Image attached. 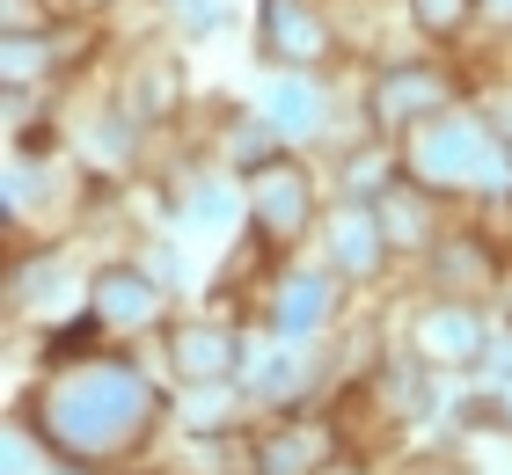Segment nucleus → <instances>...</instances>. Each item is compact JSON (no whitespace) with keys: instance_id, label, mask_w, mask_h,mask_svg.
<instances>
[{"instance_id":"obj_1","label":"nucleus","mask_w":512,"mask_h":475,"mask_svg":"<svg viewBox=\"0 0 512 475\" xmlns=\"http://www.w3.org/2000/svg\"><path fill=\"white\" fill-rule=\"evenodd\" d=\"M30 424L52 454H66L74 468H96V461H118L147 439L154 388L139 380L132 359H74L37 388Z\"/></svg>"},{"instance_id":"obj_2","label":"nucleus","mask_w":512,"mask_h":475,"mask_svg":"<svg viewBox=\"0 0 512 475\" xmlns=\"http://www.w3.org/2000/svg\"><path fill=\"white\" fill-rule=\"evenodd\" d=\"M403 169H410V183H425L432 198H447V190L512 198V139L491 132L469 110H461V117L447 110V117H432V125L403 132Z\"/></svg>"},{"instance_id":"obj_3","label":"nucleus","mask_w":512,"mask_h":475,"mask_svg":"<svg viewBox=\"0 0 512 475\" xmlns=\"http://www.w3.org/2000/svg\"><path fill=\"white\" fill-rule=\"evenodd\" d=\"M454 95H461V81L447 74V66L403 59V66H388V74L374 81L366 110H374V125H381V132H417V125H432V117H447V110H454Z\"/></svg>"},{"instance_id":"obj_4","label":"nucleus","mask_w":512,"mask_h":475,"mask_svg":"<svg viewBox=\"0 0 512 475\" xmlns=\"http://www.w3.org/2000/svg\"><path fill=\"white\" fill-rule=\"evenodd\" d=\"M249 220L264 242H300L315 227V183L300 161H264L249 169Z\"/></svg>"},{"instance_id":"obj_5","label":"nucleus","mask_w":512,"mask_h":475,"mask_svg":"<svg viewBox=\"0 0 512 475\" xmlns=\"http://www.w3.org/2000/svg\"><path fill=\"white\" fill-rule=\"evenodd\" d=\"M410 359H417V366H469V359H483V322H476V307L432 300L425 315L410 322Z\"/></svg>"},{"instance_id":"obj_6","label":"nucleus","mask_w":512,"mask_h":475,"mask_svg":"<svg viewBox=\"0 0 512 475\" xmlns=\"http://www.w3.org/2000/svg\"><path fill=\"white\" fill-rule=\"evenodd\" d=\"M337 461V424L322 417H286L256 439V475H322Z\"/></svg>"},{"instance_id":"obj_7","label":"nucleus","mask_w":512,"mask_h":475,"mask_svg":"<svg viewBox=\"0 0 512 475\" xmlns=\"http://www.w3.org/2000/svg\"><path fill=\"white\" fill-rule=\"evenodd\" d=\"M242 366V344L227 322H183L169 329V373L191 380V388H213V380H227Z\"/></svg>"},{"instance_id":"obj_8","label":"nucleus","mask_w":512,"mask_h":475,"mask_svg":"<svg viewBox=\"0 0 512 475\" xmlns=\"http://www.w3.org/2000/svg\"><path fill=\"white\" fill-rule=\"evenodd\" d=\"M330 52V22L308 0H264V59L278 66H308Z\"/></svg>"},{"instance_id":"obj_9","label":"nucleus","mask_w":512,"mask_h":475,"mask_svg":"<svg viewBox=\"0 0 512 475\" xmlns=\"http://www.w3.org/2000/svg\"><path fill=\"white\" fill-rule=\"evenodd\" d=\"M161 307H169V300H161V285L147 271H132V264H118V271L96 278V322L103 329H154Z\"/></svg>"},{"instance_id":"obj_10","label":"nucleus","mask_w":512,"mask_h":475,"mask_svg":"<svg viewBox=\"0 0 512 475\" xmlns=\"http://www.w3.org/2000/svg\"><path fill=\"white\" fill-rule=\"evenodd\" d=\"M381 256H388V227H381V212H366V205L337 212V227H330V264H337L344 278H374V271H381Z\"/></svg>"},{"instance_id":"obj_11","label":"nucleus","mask_w":512,"mask_h":475,"mask_svg":"<svg viewBox=\"0 0 512 475\" xmlns=\"http://www.w3.org/2000/svg\"><path fill=\"white\" fill-rule=\"evenodd\" d=\"M432 271H439V285H461V293H491L498 285V249L483 242V234H439L432 242Z\"/></svg>"},{"instance_id":"obj_12","label":"nucleus","mask_w":512,"mask_h":475,"mask_svg":"<svg viewBox=\"0 0 512 475\" xmlns=\"http://www.w3.org/2000/svg\"><path fill=\"white\" fill-rule=\"evenodd\" d=\"M271 293H278L271 300V329H278V337H308V329L337 307V293H330L322 271H293V278H278Z\"/></svg>"},{"instance_id":"obj_13","label":"nucleus","mask_w":512,"mask_h":475,"mask_svg":"<svg viewBox=\"0 0 512 475\" xmlns=\"http://www.w3.org/2000/svg\"><path fill=\"white\" fill-rule=\"evenodd\" d=\"M381 227H388V249H432L439 242V220H432V190L425 183H395L381 190Z\"/></svg>"},{"instance_id":"obj_14","label":"nucleus","mask_w":512,"mask_h":475,"mask_svg":"<svg viewBox=\"0 0 512 475\" xmlns=\"http://www.w3.org/2000/svg\"><path fill=\"white\" fill-rule=\"evenodd\" d=\"M264 132H278V139H315L322 132V88L315 81H278L271 95H264Z\"/></svg>"},{"instance_id":"obj_15","label":"nucleus","mask_w":512,"mask_h":475,"mask_svg":"<svg viewBox=\"0 0 512 475\" xmlns=\"http://www.w3.org/2000/svg\"><path fill=\"white\" fill-rule=\"evenodd\" d=\"M169 110H176V66L147 59L132 74V88H125V117H132V125H154V117H169Z\"/></svg>"},{"instance_id":"obj_16","label":"nucleus","mask_w":512,"mask_h":475,"mask_svg":"<svg viewBox=\"0 0 512 475\" xmlns=\"http://www.w3.org/2000/svg\"><path fill=\"white\" fill-rule=\"evenodd\" d=\"M469 15H476V0H410V22H417L425 37H439V44L469 30Z\"/></svg>"},{"instance_id":"obj_17","label":"nucleus","mask_w":512,"mask_h":475,"mask_svg":"<svg viewBox=\"0 0 512 475\" xmlns=\"http://www.w3.org/2000/svg\"><path fill=\"white\" fill-rule=\"evenodd\" d=\"M300 373H308V359H300V351H278L256 388H264V395H293V388H300Z\"/></svg>"},{"instance_id":"obj_18","label":"nucleus","mask_w":512,"mask_h":475,"mask_svg":"<svg viewBox=\"0 0 512 475\" xmlns=\"http://www.w3.org/2000/svg\"><path fill=\"white\" fill-rule=\"evenodd\" d=\"M235 212V190H220V183H198V198H191V220H227Z\"/></svg>"},{"instance_id":"obj_19","label":"nucleus","mask_w":512,"mask_h":475,"mask_svg":"<svg viewBox=\"0 0 512 475\" xmlns=\"http://www.w3.org/2000/svg\"><path fill=\"white\" fill-rule=\"evenodd\" d=\"M176 15H183V30H213L220 8H205V0H176Z\"/></svg>"},{"instance_id":"obj_20","label":"nucleus","mask_w":512,"mask_h":475,"mask_svg":"<svg viewBox=\"0 0 512 475\" xmlns=\"http://www.w3.org/2000/svg\"><path fill=\"white\" fill-rule=\"evenodd\" d=\"M491 8H498V15H505V22H512V0H491Z\"/></svg>"},{"instance_id":"obj_21","label":"nucleus","mask_w":512,"mask_h":475,"mask_svg":"<svg viewBox=\"0 0 512 475\" xmlns=\"http://www.w3.org/2000/svg\"><path fill=\"white\" fill-rule=\"evenodd\" d=\"M505 417H512V388H505Z\"/></svg>"},{"instance_id":"obj_22","label":"nucleus","mask_w":512,"mask_h":475,"mask_svg":"<svg viewBox=\"0 0 512 475\" xmlns=\"http://www.w3.org/2000/svg\"><path fill=\"white\" fill-rule=\"evenodd\" d=\"M505 139H512V125H505Z\"/></svg>"}]
</instances>
